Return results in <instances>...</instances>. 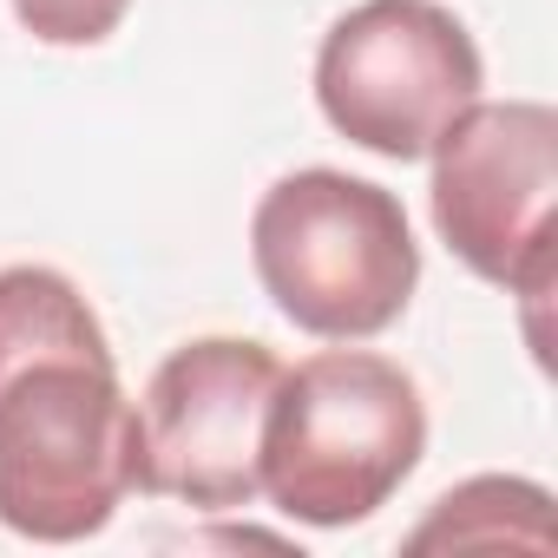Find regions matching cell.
Returning a JSON list of instances; mask_svg holds the SVG:
<instances>
[{
    "label": "cell",
    "instance_id": "8992f818",
    "mask_svg": "<svg viewBox=\"0 0 558 558\" xmlns=\"http://www.w3.org/2000/svg\"><path fill=\"white\" fill-rule=\"evenodd\" d=\"M276 381L283 362L243 336H197L171 349L132 408V486L197 512H243L263 493V421Z\"/></svg>",
    "mask_w": 558,
    "mask_h": 558
},
{
    "label": "cell",
    "instance_id": "7a4b0ae2",
    "mask_svg": "<svg viewBox=\"0 0 558 558\" xmlns=\"http://www.w3.org/2000/svg\"><path fill=\"white\" fill-rule=\"evenodd\" d=\"M427 453V408L401 362L323 349L283 368L263 421V493L296 525H362Z\"/></svg>",
    "mask_w": 558,
    "mask_h": 558
},
{
    "label": "cell",
    "instance_id": "5b68a950",
    "mask_svg": "<svg viewBox=\"0 0 558 558\" xmlns=\"http://www.w3.org/2000/svg\"><path fill=\"white\" fill-rule=\"evenodd\" d=\"M480 86V47L440 0H362L323 34L316 53L323 119L349 145L395 165L427 158Z\"/></svg>",
    "mask_w": 558,
    "mask_h": 558
},
{
    "label": "cell",
    "instance_id": "6da1fadb",
    "mask_svg": "<svg viewBox=\"0 0 558 558\" xmlns=\"http://www.w3.org/2000/svg\"><path fill=\"white\" fill-rule=\"evenodd\" d=\"M138 414L112 342L73 276L0 269V525L34 545H80L132 493Z\"/></svg>",
    "mask_w": 558,
    "mask_h": 558
},
{
    "label": "cell",
    "instance_id": "ba28073f",
    "mask_svg": "<svg viewBox=\"0 0 558 558\" xmlns=\"http://www.w3.org/2000/svg\"><path fill=\"white\" fill-rule=\"evenodd\" d=\"M125 8L132 0H14L21 27L47 47H99L125 21Z\"/></svg>",
    "mask_w": 558,
    "mask_h": 558
},
{
    "label": "cell",
    "instance_id": "3957f363",
    "mask_svg": "<svg viewBox=\"0 0 558 558\" xmlns=\"http://www.w3.org/2000/svg\"><path fill=\"white\" fill-rule=\"evenodd\" d=\"M263 296L323 342H368L414 303L421 243L395 191L310 165L276 178L250 217Z\"/></svg>",
    "mask_w": 558,
    "mask_h": 558
},
{
    "label": "cell",
    "instance_id": "277c9868",
    "mask_svg": "<svg viewBox=\"0 0 558 558\" xmlns=\"http://www.w3.org/2000/svg\"><path fill=\"white\" fill-rule=\"evenodd\" d=\"M434 230L486 283L538 310L551 296L558 112L538 99H473L434 138Z\"/></svg>",
    "mask_w": 558,
    "mask_h": 558
},
{
    "label": "cell",
    "instance_id": "52a82bcc",
    "mask_svg": "<svg viewBox=\"0 0 558 558\" xmlns=\"http://www.w3.org/2000/svg\"><path fill=\"white\" fill-rule=\"evenodd\" d=\"M440 545H532V551H545L551 545V493L532 480H506V473L466 480V486L440 493L427 525L408 538V551H440Z\"/></svg>",
    "mask_w": 558,
    "mask_h": 558
}]
</instances>
